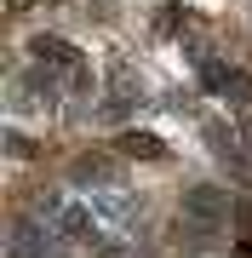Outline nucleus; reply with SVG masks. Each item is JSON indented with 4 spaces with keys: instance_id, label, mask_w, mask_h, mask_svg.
Returning <instances> with one entry per match:
<instances>
[{
    "instance_id": "f257e3e1",
    "label": "nucleus",
    "mask_w": 252,
    "mask_h": 258,
    "mask_svg": "<svg viewBox=\"0 0 252 258\" xmlns=\"http://www.w3.org/2000/svg\"><path fill=\"white\" fill-rule=\"evenodd\" d=\"M40 218H52V230L63 235V241H98L92 212L75 207V201H40Z\"/></svg>"
},
{
    "instance_id": "f03ea898",
    "label": "nucleus",
    "mask_w": 252,
    "mask_h": 258,
    "mask_svg": "<svg viewBox=\"0 0 252 258\" xmlns=\"http://www.w3.org/2000/svg\"><path fill=\"white\" fill-rule=\"evenodd\" d=\"M184 212H189V224H195V230H206V235H212V230H224L229 201H224V195H218L212 184H195V189L184 195Z\"/></svg>"
},
{
    "instance_id": "7ed1b4c3",
    "label": "nucleus",
    "mask_w": 252,
    "mask_h": 258,
    "mask_svg": "<svg viewBox=\"0 0 252 258\" xmlns=\"http://www.w3.org/2000/svg\"><path fill=\"white\" fill-rule=\"evenodd\" d=\"M121 144L132 149V155H149V161L160 155V138H149V132H126V138H121Z\"/></svg>"
},
{
    "instance_id": "20e7f679",
    "label": "nucleus",
    "mask_w": 252,
    "mask_h": 258,
    "mask_svg": "<svg viewBox=\"0 0 252 258\" xmlns=\"http://www.w3.org/2000/svg\"><path fill=\"white\" fill-rule=\"evenodd\" d=\"M40 57H52V63H75V46H63V40H40Z\"/></svg>"
}]
</instances>
